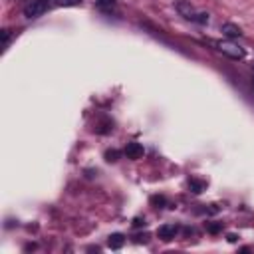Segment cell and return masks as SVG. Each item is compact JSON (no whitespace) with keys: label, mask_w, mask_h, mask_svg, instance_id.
I'll use <instances>...</instances> for the list:
<instances>
[{"label":"cell","mask_w":254,"mask_h":254,"mask_svg":"<svg viewBox=\"0 0 254 254\" xmlns=\"http://www.w3.org/2000/svg\"><path fill=\"white\" fill-rule=\"evenodd\" d=\"M97 6L105 12H111L115 8V0H97Z\"/></svg>","instance_id":"cell-8"},{"label":"cell","mask_w":254,"mask_h":254,"mask_svg":"<svg viewBox=\"0 0 254 254\" xmlns=\"http://www.w3.org/2000/svg\"><path fill=\"white\" fill-rule=\"evenodd\" d=\"M216 48H218L224 56H228V58H232V60H242V58L246 56L244 48L236 46L234 42H218V44H216Z\"/></svg>","instance_id":"cell-3"},{"label":"cell","mask_w":254,"mask_h":254,"mask_svg":"<svg viewBox=\"0 0 254 254\" xmlns=\"http://www.w3.org/2000/svg\"><path fill=\"white\" fill-rule=\"evenodd\" d=\"M125 153H127L129 159H139V157H143L145 149H143V145H139V143H129L127 149H125Z\"/></svg>","instance_id":"cell-5"},{"label":"cell","mask_w":254,"mask_h":254,"mask_svg":"<svg viewBox=\"0 0 254 254\" xmlns=\"http://www.w3.org/2000/svg\"><path fill=\"white\" fill-rule=\"evenodd\" d=\"M56 6H79L81 0H54Z\"/></svg>","instance_id":"cell-9"},{"label":"cell","mask_w":254,"mask_h":254,"mask_svg":"<svg viewBox=\"0 0 254 254\" xmlns=\"http://www.w3.org/2000/svg\"><path fill=\"white\" fill-rule=\"evenodd\" d=\"M177 232H179V228H177L175 224H163V226L157 230V236H159L161 240L169 242V240H173V238L177 236Z\"/></svg>","instance_id":"cell-4"},{"label":"cell","mask_w":254,"mask_h":254,"mask_svg":"<svg viewBox=\"0 0 254 254\" xmlns=\"http://www.w3.org/2000/svg\"><path fill=\"white\" fill-rule=\"evenodd\" d=\"M50 8V0H30L24 6V16L26 18H38Z\"/></svg>","instance_id":"cell-2"},{"label":"cell","mask_w":254,"mask_h":254,"mask_svg":"<svg viewBox=\"0 0 254 254\" xmlns=\"http://www.w3.org/2000/svg\"><path fill=\"white\" fill-rule=\"evenodd\" d=\"M123 242H125V236H123V234H111L109 240H107V246H109L111 250H119V248L123 246Z\"/></svg>","instance_id":"cell-7"},{"label":"cell","mask_w":254,"mask_h":254,"mask_svg":"<svg viewBox=\"0 0 254 254\" xmlns=\"http://www.w3.org/2000/svg\"><path fill=\"white\" fill-rule=\"evenodd\" d=\"M222 34L228 36V38H238V36H242V30H240L236 24L226 22V24H222Z\"/></svg>","instance_id":"cell-6"},{"label":"cell","mask_w":254,"mask_h":254,"mask_svg":"<svg viewBox=\"0 0 254 254\" xmlns=\"http://www.w3.org/2000/svg\"><path fill=\"white\" fill-rule=\"evenodd\" d=\"M190 185H192V192H200V190H202V187H204L202 183H198V181H194V179L190 181Z\"/></svg>","instance_id":"cell-10"},{"label":"cell","mask_w":254,"mask_h":254,"mask_svg":"<svg viewBox=\"0 0 254 254\" xmlns=\"http://www.w3.org/2000/svg\"><path fill=\"white\" fill-rule=\"evenodd\" d=\"M218 228H220V226H216V224H210V226H208L210 232H218Z\"/></svg>","instance_id":"cell-12"},{"label":"cell","mask_w":254,"mask_h":254,"mask_svg":"<svg viewBox=\"0 0 254 254\" xmlns=\"http://www.w3.org/2000/svg\"><path fill=\"white\" fill-rule=\"evenodd\" d=\"M105 157H107V161H115V157H117V153H115V151H109V153H107Z\"/></svg>","instance_id":"cell-11"},{"label":"cell","mask_w":254,"mask_h":254,"mask_svg":"<svg viewBox=\"0 0 254 254\" xmlns=\"http://www.w3.org/2000/svg\"><path fill=\"white\" fill-rule=\"evenodd\" d=\"M177 10L181 16H185L187 20H192V22H198V24H206L208 22V14L206 12H196L189 0H177Z\"/></svg>","instance_id":"cell-1"}]
</instances>
